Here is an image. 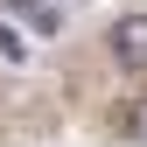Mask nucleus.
Here are the masks:
<instances>
[{
    "label": "nucleus",
    "mask_w": 147,
    "mask_h": 147,
    "mask_svg": "<svg viewBox=\"0 0 147 147\" xmlns=\"http://www.w3.org/2000/svg\"><path fill=\"white\" fill-rule=\"evenodd\" d=\"M105 42H112V56H119L126 70H147V7H140V14H119Z\"/></svg>",
    "instance_id": "1"
},
{
    "label": "nucleus",
    "mask_w": 147,
    "mask_h": 147,
    "mask_svg": "<svg viewBox=\"0 0 147 147\" xmlns=\"http://www.w3.org/2000/svg\"><path fill=\"white\" fill-rule=\"evenodd\" d=\"M0 63H14V70L28 63V42H21V28H7V21H0Z\"/></svg>",
    "instance_id": "2"
},
{
    "label": "nucleus",
    "mask_w": 147,
    "mask_h": 147,
    "mask_svg": "<svg viewBox=\"0 0 147 147\" xmlns=\"http://www.w3.org/2000/svg\"><path fill=\"white\" fill-rule=\"evenodd\" d=\"M21 21H28L35 35H56V28H63V14H56V0H42V7H28Z\"/></svg>",
    "instance_id": "3"
},
{
    "label": "nucleus",
    "mask_w": 147,
    "mask_h": 147,
    "mask_svg": "<svg viewBox=\"0 0 147 147\" xmlns=\"http://www.w3.org/2000/svg\"><path fill=\"white\" fill-rule=\"evenodd\" d=\"M7 7H14V14H28V7H42V0H7Z\"/></svg>",
    "instance_id": "4"
}]
</instances>
